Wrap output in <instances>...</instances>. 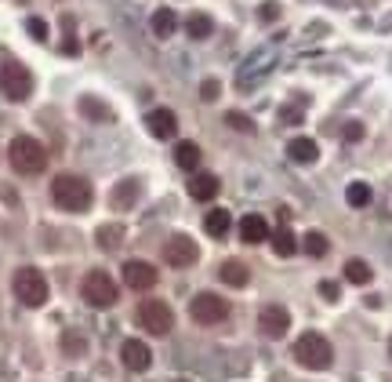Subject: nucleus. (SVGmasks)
I'll return each instance as SVG.
<instances>
[{"instance_id": "f257e3e1", "label": "nucleus", "mask_w": 392, "mask_h": 382, "mask_svg": "<svg viewBox=\"0 0 392 382\" xmlns=\"http://www.w3.org/2000/svg\"><path fill=\"white\" fill-rule=\"evenodd\" d=\"M51 200L62 208V211H87L91 208V200H95V189H91V182H87L84 175H58L55 182H51Z\"/></svg>"}, {"instance_id": "f03ea898", "label": "nucleus", "mask_w": 392, "mask_h": 382, "mask_svg": "<svg viewBox=\"0 0 392 382\" xmlns=\"http://www.w3.org/2000/svg\"><path fill=\"white\" fill-rule=\"evenodd\" d=\"M8 160L18 175H40L48 167V150L44 142H37L33 135H15L8 146Z\"/></svg>"}, {"instance_id": "7ed1b4c3", "label": "nucleus", "mask_w": 392, "mask_h": 382, "mask_svg": "<svg viewBox=\"0 0 392 382\" xmlns=\"http://www.w3.org/2000/svg\"><path fill=\"white\" fill-rule=\"evenodd\" d=\"M294 360L301 368H309V371H323V368H331L334 350H331V343H327L320 331H305V335H298V343H294Z\"/></svg>"}, {"instance_id": "20e7f679", "label": "nucleus", "mask_w": 392, "mask_h": 382, "mask_svg": "<svg viewBox=\"0 0 392 382\" xmlns=\"http://www.w3.org/2000/svg\"><path fill=\"white\" fill-rule=\"evenodd\" d=\"M0 95L11 98V102H26L33 95V73L15 58L0 62Z\"/></svg>"}, {"instance_id": "39448f33", "label": "nucleus", "mask_w": 392, "mask_h": 382, "mask_svg": "<svg viewBox=\"0 0 392 382\" xmlns=\"http://www.w3.org/2000/svg\"><path fill=\"white\" fill-rule=\"evenodd\" d=\"M11 288H15V295H18L22 306H44V303H48V281H44V273L37 266L15 269Z\"/></svg>"}, {"instance_id": "423d86ee", "label": "nucleus", "mask_w": 392, "mask_h": 382, "mask_svg": "<svg viewBox=\"0 0 392 382\" xmlns=\"http://www.w3.org/2000/svg\"><path fill=\"white\" fill-rule=\"evenodd\" d=\"M80 295H84V303L87 306H95V310H109L117 303V281L109 277L105 269H91L84 277V284H80Z\"/></svg>"}, {"instance_id": "0eeeda50", "label": "nucleus", "mask_w": 392, "mask_h": 382, "mask_svg": "<svg viewBox=\"0 0 392 382\" xmlns=\"http://www.w3.org/2000/svg\"><path fill=\"white\" fill-rule=\"evenodd\" d=\"M189 317H192L196 324H204V328L222 324L226 317H229V303L222 299V295H214V291H200V295L189 303Z\"/></svg>"}, {"instance_id": "6e6552de", "label": "nucleus", "mask_w": 392, "mask_h": 382, "mask_svg": "<svg viewBox=\"0 0 392 382\" xmlns=\"http://www.w3.org/2000/svg\"><path fill=\"white\" fill-rule=\"evenodd\" d=\"M138 324H142L149 335H167V331L174 328V313H171V306L160 303V299H145V303L138 306Z\"/></svg>"}, {"instance_id": "1a4fd4ad", "label": "nucleus", "mask_w": 392, "mask_h": 382, "mask_svg": "<svg viewBox=\"0 0 392 382\" xmlns=\"http://www.w3.org/2000/svg\"><path fill=\"white\" fill-rule=\"evenodd\" d=\"M164 259L174 269H185V266H196L200 248H196V241L185 237V233H174V237H167V244H164Z\"/></svg>"}, {"instance_id": "9d476101", "label": "nucleus", "mask_w": 392, "mask_h": 382, "mask_svg": "<svg viewBox=\"0 0 392 382\" xmlns=\"http://www.w3.org/2000/svg\"><path fill=\"white\" fill-rule=\"evenodd\" d=\"M258 328H261V335L266 338H283L287 335V328H291V313L283 310V306H266L258 313Z\"/></svg>"}, {"instance_id": "9b49d317", "label": "nucleus", "mask_w": 392, "mask_h": 382, "mask_svg": "<svg viewBox=\"0 0 392 382\" xmlns=\"http://www.w3.org/2000/svg\"><path fill=\"white\" fill-rule=\"evenodd\" d=\"M124 284L135 288V291H149L152 284H157V266H149L145 259L124 262Z\"/></svg>"}, {"instance_id": "f8f14e48", "label": "nucleus", "mask_w": 392, "mask_h": 382, "mask_svg": "<svg viewBox=\"0 0 392 382\" xmlns=\"http://www.w3.org/2000/svg\"><path fill=\"white\" fill-rule=\"evenodd\" d=\"M120 360L127 371H145L152 364V350L145 343H138V338H127V343L120 346Z\"/></svg>"}, {"instance_id": "ddd939ff", "label": "nucleus", "mask_w": 392, "mask_h": 382, "mask_svg": "<svg viewBox=\"0 0 392 382\" xmlns=\"http://www.w3.org/2000/svg\"><path fill=\"white\" fill-rule=\"evenodd\" d=\"M138 193H142V182L138 179H120L113 189H109V204L117 211H131L138 204Z\"/></svg>"}, {"instance_id": "4468645a", "label": "nucleus", "mask_w": 392, "mask_h": 382, "mask_svg": "<svg viewBox=\"0 0 392 382\" xmlns=\"http://www.w3.org/2000/svg\"><path fill=\"white\" fill-rule=\"evenodd\" d=\"M145 127H149L152 139H174V132H178V120H174L171 110H164V106H160V110H149Z\"/></svg>"}, {"instance_id": "2eb2a0df", "label": "nucleus", "mask_w": 392, "mask_h": 382, "mask_svg": "<svg viewBox=\"0 0 392 382\" xmlns=\"http://www.w3.org/2000/svg\"><path fill=\"white\" fill-rule=\"evenodd\" d=\"M189 197H192V200H214V197H218V175L196 172V175L189 179Z\"/></svg>"}, {"instance_id": "dca6fc26", "label": "nucleus", "mask_w": 392, "mask_h": 382, "mask_svg": "<svg viewBox=\"0 0 392 382\" xmlns=\"http://www.w3.org/2000/svg\"><path fill=\"white\" fill-rule=\"evenodd\" d=\"M240 237H244L247 244H261V241H269L273 233H269V226H266L261 215H244L240 219Z\"/></svg>"}, {"instance_id": "f3484780", "label": "nucleus", "mask_w": 392, "mask_h": 382, "mask_svg": "<svg viewBox=\"0 0 392 382\" xmlns=\"http://www.w3.org/2000/svg\"><path fill=\"white\" fill-rule=\"evenodd\" d=\"M204 229L211 233L214 241H226V237H229V229H233V215H229L226 208H214V211H207Z\"/></svg>"}, {"instance_id": "a211bd4d", "label": "nucleus", "mask_w": 392, "mask_h": 382, "mask_svg": "<svg viewBox=\"0 0 392 382\" xmlns=\"http://www.w3.org/2000/svg\"><path fill=\"white\" fill-rule=\"evenodd\" d=\"M80 113H84L87 120H95V124H113V120H117L113 110H109L105 102H98L95 95H84V98H80Z\"/></svg>"}, {"instance_id": "6ab92c4d", "label": "nucleus", "mask_w": 392, "mask_h": 382, "mask_svg": "<svg viewBox=\"0 0 392 382\" xmlns=\"http://www.w3.org/2000/svg\"><path fill=\"white\" fill-rule=\"evenodd\" d=\"M218 277H222L226 284H233V288H244V284L251 281V269H247L244 262H240V259H229V262H222Z\"/></svg>"}, {"instance_id": "aec40b11", "label": "nucleus", "mask_w": 392, "mask_h": 382, "mask_svg": "<svg viewBox=\"0 0 392 382\" xmlns=\"http://www.w3.org/2000/svg\"><path fill=\"white\" fill-rule=\"evenodd\" d=\"M174 164L185 167V172H196V167H200V146L196 142H178L174 146Z\"/></svg>"}, {"instance_id": "412c9836", "label": "nucleus", "mask_w": 392, "mask_h": 382, "mask_svg": "<svg viewBox=\"0 0 392 382\" xmlns=\"http://www.w3.org/2000/svg\"><path fill=\"white\" fill-rule=\"evenodd\" d=\"M174 30H178V15H174L171 8H160V11H152V33H157L160 40H167Z\"/></svg>"}, {"instance_id": "4be33fe9", "label": "nucleus", "mask_w": 392, "mask_h": 382, "mask_svg": "<svg viewBox=\"0 0 392 382\" xmlns=\"http://www.w3.org/2000/svg\"><path fill=\"white\" fill-rule=\"evenodd\" d=\"M287 153H291V160H298V164H313V160L320 157V150H316L313 139H291Z\"/></svg>"}, {"instance_id": "5701e85b", "label": "nucleus", "mask_w": 392, "mask_h": 382, "mask_svg": "<svg viewBox=\"0 0 392 382\" xmlns=\"http://www.w3.org/2000/svg\"><path fill=\"white\" fill-rule=\"evenodd\" d=\"M185 30H189V37H192V40H204V37H211L214 23H211V15H200V11H192V15L185 18Z\"/></svg>"}, {"instance_id": "b1692460", "label": "nucleus", "mask_w": 392, "mask_h": 382, "mask_svg": "<svg viewBox=\"0 0 392 382\" xmlns=\"http://www.w3.org/2000/svg\"><path fill=\"white\" fill-rule=\"evenodd\" d=\"M370 277H374V273H370V266L363 259H348L345 262V281L348 284H370Z\"/></svg>"}, {"instance_id": "393cba45", "label": "nucleus", "mask_w": 392, "mask_h": 382, "mask_svg": "<svg viewBox=\"0 0 392 382\" xmlns=\"http://www.w3.org/2000/svg\"><path fill=\"white\" fill-rule=\"evenodd\" d=\"M95 237H98V248H102V251H117V248L124 244V229H120V226H98Z\"/></svg>"}, {"instance_id": "a878e982", "label": "nucleus", "mask_w": 392, "mask_h": 382, "mask_svg": "<svg viewBox=\"0 0 392 382\" xmlns=\"http://www.w3.org/2000/svg\"><path fill=\"white\" fill-rule=\"evenodd\" d=\"M294 248H298L294 233H291L287 226H280V229L273 233V251H276V255H283V259H287V255H294Z\"/></svg>"}, {"instance_id": "bb28decb", "label": "nucleus", "mask_w": 392, "mask_h": 382, "mask_svg": "<svg viewBox=\"0 0 392 382\" xmlns=\"http://www.w3.org/2000/svg\"><path fill=\"white\" fill-rule=\"evenodd\" d=\"M301 248H305V251H309V255H313V259H323V255H327V248H331V244H327V237H323V233H320V229H313V233H305V241H301Z\"/></svg>"}, {"instance_id": "cd10ccee", "label": "nucleus", "mask_w": 392, "mask_h": 382, "mask_svg": "<svg viewBox=\"0 0 392 382\" xmlns=\"http://www.w3.org/2000/svg\"><path fill=\"white\" fill-rule=\"evenodd\" d=\"M345 200H348V208H367L370 204V186L367 182H353L345 189Z\"/></svg>"}, {"instance_id": "c85d7f7f", "label": "nucleus", "mask_w": 392, "mask_h": 382, "mask_svg": "<svg viewBox=\"0 0 392 382\" xmlns=\"http://www.w3.org/2000/svg\"><path fill=\"white\" fill-rule=\"evenodd\" d=\"M226 124H229V127H236V132H254V124H251L244 113H236V110H233V113H226Z\"/></svg>"}, {"instance_id": "c756f323", "label": "nucleus", "mask_w": 392, "mask_h": 382, "mask_svg": "<svg viewBox=\"0 0 392 382\" xmlns=\"http://www.w3.org/2000/svg\"><path fill=\"white\" fill-rule=\"evenodd\" d=\"M218 95H222V84H218V80H214V77H211V80H204V84H200V98H204V102H214V98H218Z\"/></svg>"}, {"instance_id": "7c9ffc66", "label": "nucleus", "mask_w": 392, "mask_h": 382, "mask_svg": "<svg viewBox=\"0 0 392 382\" xmlns=\"http://www.w3.org/2000/svg\"><path fill=\"white\" fill-rule=\"evenodd\" d=\"M26 30H30L33 40H48V23H44V18H30Z\"/></svg>"}, {"instance_id": "2f4dec72", "label": "nucleus", "mask_w": 392, "mask_h": 382, "mask_svg": "<svg viewBox=\"0 0 392 382\" xmlns=\"http://www.w3.org/2000/svg\"><path fill=\"white\" fill-rule=\"evenodd\" d=\"M341 135H345V142H360V139H363V124H360V120H348Z\"/></svg>"}, {"instance_id": "473e14b6", "label": "nucleus", "mask_w": 392, "mask_h": 382, "mask_svg": "<svg viewBox=\"0 0 392 382\" xmlns=\"http://www.w3.org/2000/svg\"><path fill=\"white\" fill-rule=\"evenodd\" d=\"M65 350H70V357H77V353L87 350V343H84L80 335H65Z\"/></svg>"}, {"instance_id": "72a5a7b5", "label": "nucleus", "mask_w": 392, "mask_h": 382, "mask_svg": "<svg viewBox=\"0 0 392 382\" xmlns=\"http://www.w3.org/2000/svg\"><path fill=\"white\" fill-rule=\"evenodd\" d=\"M320 295H323L327 303H338V284H334V281H323V284H320Z\"/></svg>"}, {"instance_id": "f704fd0d", "label": "nucleus", "mask_w": 392, "mask_h": 382, "mask_svg": "<svg viewBox=\"0 0 392 382\" xmlns=\"http://www.w3.org/2000/svg\"><path fill=\"white\" fill-rule=\"evenodd\" d=\"M258 15H261V23H273V18H280V8H276V4H266Z\"/></svg>"}, {"instance_id": "c9c22d12", "label": "nucleus", "mask_w": 392, "mask_h": 382, "mask_svg": "<svg viewBox=\"0 0 392 382\" xmlns=\"http://www.w3.org/2000/svg\"><path fill=\"white\" fill-rule=\"evenodd\" d=\"M280 117H283V124H298V120H301L298 110H280Z\"/></svg>"}, {"instance_id": "e433bc0d", "label": "nucleus", "mask_w": 392, "mask_h": 382, "mask_svg": "<svg viewBox=\"0 0 392 382\" xmlns=\"http://www.w3.org/2000/svg\"><path fill=\"white\" fill-rule=\"evenodd\" d=\"M62 51H65V55H77V40H73V37H65V44H62Z\"/></svg>"}, {"instance_id": "4c0bfd02", "label": "nucleus", "mask_w": 392, "mask_h": 382, "mask_svg": "<svg viewBox=\"0 0 392 382\" xmlns=\"http://www.w3.org/2000/svg\"><path fill=\"white\" fill-rule=\"evenodd\" d=\"M174 382H185V378H174Z\"/></svg>"}, {"instance_id": "58836bf2", "label": "nucleus", "mask_w": 392, "mask_h": 382, "mask_svg": "<svg viewBox=\"0 0 392 382\" xmlns=\"http://www.w3.org/2000/svg\"><path fill=\"white\" fill-rule=\"evenodd\" d=\"M388 353H392V343H388Z\"/></svg>"}]
</instances>
